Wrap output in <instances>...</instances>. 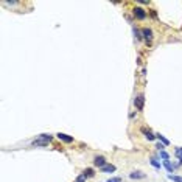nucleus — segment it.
Returning <instances> with one entry per match:
<instances>
[{
  "label": "nucleus",
  "instance_id": "1",
  "mask_svg": "<svg viewBox=\"0 0 182 182\" xmlns=\"http://www.w3.org/2000/svg\"><path fill=\"white\" fill-rule=\"evenodd\" d=\"M134 106H136V109L137 111H143V106H145V97L143 95H137L136 98H134Z\"/></svg>",
  "mask_w": 182,
  "mask_h": 182
},
{
  "label": "nucleus",
  "instance_id": "2",
  "mask_svg": "<svg viewBox=\"0 0 182 182\" xmlns=\"http://www.w3.org/2000/svg\"><path fill=\"white\" fill-rule=\"evenodd\" d=\"M142 36H143V39L148 44H151V41H153V30L151 28H143V30H142Z\"/></svg>",
  "mask_w": 182,
  "mask_h": 182
},
{
  "label": "nucleus",
  "instance_id": "3",
  "mask_svg": "<svg viewBox=\"0 0 182 182\" xmlns=\"http://www.w3.org/2000/svg\"><path fill=\"white\" fill-rule=\"evenodd\" d=\"M134 17L139 19V20H143V19L146 17V11H145L143 8H136V9H134Z\"/></svg>",
  "mask_w": 182,
  "mask_h": 182
},
{
  "label": "nucleus",
  "instance_id": "4",
  "mask_svg": "<svg viewBox=\"0 0 182 182\" xmlns=\"http://www.w3.org/2000/svg\"><path fill=\"white\" fill-rule=\"evenodd\" d=\"M94 165L101 168V167H105V165H108V163H106V159L103 157V156H97V157L94 159Z\"/></svg>",
  "mask_w": 182,
  "mask_h": 182
},
{
  "label": "nucleus",
  "instance_id": "5",
  "mask_svg": "<svg viewBox=\"0 0 182 182\" xmlns=\"http://www.w3.org/2000/svg\"><path fill=\"white\" fill-rule=\"evenodd\" d=\"M58 139L62 140V142H66V143H72V142H73V137H70V136H67V134H62V132L58 134Z\"/></svg>",
  "mask_w": 182,
  "mask_h": 182
},
{
  "label": "nucleus",
  "instance_id": "6",
  "mask_svg": "<svg viewBox=\"0 0 182 182\" xmlns=\"http://www.w3.org/2000/svg\"><path fill=\"white\" fill-rule=\"evenodd\" d=\"M142 132H143L145 134V137L148 139V140H154L156 137H157V136H154L151 131H149V129H146V128H142Z\"/></svg>",
  "mask_w": 182,
  "mask_h": 182
},
{
  "label": "nucleus",
  "instance_id": "7",
  "mask_svg": "<svg viewBox=\"0 0 182 182\" xmlns=\"http://www.w3.org/2000/svg\"><path fill=\"white\" fill-rule=\"evenodd\" d=\"M31 145H33V146H47V145H48V142H45V140H42V139H37V140L33 142Z\"/></svg>",
  "mask_w": 182,
  "mask_h": 182
},
{
  "label": "nucleus",
  "instance_id": "8",
  "mask_svg": "<svg viewBox=\"0 0 182 182\" xmlns=\"http://www.w3.org/2000/svg\"><path fill=\"white\" fill-rule=\"evenodd\" d=\"M101 171L103 173H114L115 171V167L114 165H105V167H101Z\"/></svg>",
  "mask_w": 182,
  "mask_h": 182
},
{
  "label": "nucleus",
  "instance_id": "9",
  "mask_svg": "<svg viewBox=\"0 0 182 182\" xmlns=\"http://www.w3.org/2000/svg\"><path fill=\"white\" fill-rule=\"evenodd\" d=\"M129 177H131V179H143L145 174H143V173H140V171H134V173L129 174Z\"/></svg>",
  "mask_w": 182,
  "mask_h": 182
},
{
  "label": "nucleus",
  "instance_id": "10",
  "mask_svg": "<svg viewBox=\"0 0 182 182\" xmlns=\"http://www.w3.org/2000/svg\"><path fill=\"white\" fill-rule=\"evenodd\" d=\"M163 167H165L170 173H173V170H174V165H171V162H170V160H163Z\"/></svg>",
  "mask_w": 182,
  "mask_h": 182
},
{
  "label": "nucleus",
  "instance_id": "11",
  "mask_svg": "<svg viewBox=\"0 0 182 182\" xmlns=\"http://www.w3.org/2000/svg\"><path fill=\"white\" fill-rule=\"evenodd\" d=\"M83 174H84L86 177H92V176H94V170H92V168H86V170L83 171Z\"/></svg>",
  "mask_w": 182,
  "mask_h": 182
},
{
  "label": "nucleus",
  "instance_id": "12",
  "mask_svg": "<svg viewBox=\"0 0 182 182\" xmlns=\"http://www.w3.org/2000/svg\"><path fill=\"white\" fill-rule=\"evenodd\" d=\"M157 139L162 142V145H168V143H170V142H168V139H165L162 134H157Z\"/></svg>",
  "mask_w": 182,
  "mask_h": 182
},
{
  "label": "nucleus",
  "instance_id": "13",
  "mask_svg": "<svg viewBox=\"0 0 182 182\" xmlns=\"http://www.w3.org/2000/svg\"><path fill=\"white\" fill-rule=\"evenodd\" d=\"M39 139H42V140H45V142H50L53 137H51L50 134H41V136H39Z\"/></svg>",
  "mask_w": 182,
  "mask_h": 182
},
{
  "label": "nucleus",
  "instance_id": "14",
  "mask_svg": "<svg viewBox=\"0 0 182 182\" xmlns=\"http://www.w3.org/2000/svg\"><path fill=\"white\" fill-rule=\"evenodd\" d=\"M168 179H171L174 182H182V177L180 176H173V174H168Z\"/></svg>",
  "mask_w": 182,
  "mask_h": 182
},
{
  "label": "nucleus",
  "instance_id": "15",
  "mask_svg": "<svg viewBox=\"0 0 182 182\" xmlns=\"http://www.w3.org/2000/svg\"><path fill=\"white\" fill-rule=\"evenodd\" d=\"M174 154H176V157H179L180 162H182V148H176V149H174Z\"/></svg>",
  "mask_w": 182,
  "mask_h": 182
},
{
  "label": "nucleus",
  "instance_id": "16",
  "mask_svg": "<svg viewBox=\"0 0 182 182\" xmlns=\"http://www.w3.org/2000/svg\"><path fill=\"white\" fill-rule=\"evenodd\" d=\"M151 165H153L154 168H157V170H160V162H157L156 159H151Z\"/></svg>",
  "mask_w": 182,
  "mask_h": 182
},
{
  "label": "nucleus",
  "instance_id": "17",
  "mask_svg": "<svg viewBox=\"0 0 182 182\" xmlns=\"http://www.w3.org/2000/svg\"><path fill=\"white\" fill-rule=\"evenodd\" d=\"M134 36H136V39H139V41L143 37V36H142V31H139L137 28H134Z\"/></svg>",
  "mask_w": 182,
  "mask_h": 182
},
{
  "label": "nucleus",
  "instance_id": "18",
  "mask_svg": "<svg viewBox=\"0 0 182 182\" xmlns=\"http://www.w3.org/2000/svg\"><path fill=\"white\" fill-rule=\"evenodd\" d=\"M75 182H86V176H84V174H81V176H78V179H76Z\"/></svg>",
  "mask_w": 182,
  "mask_h": 182
},
{
  "label": "nucleus",
  "instance_id": "19",
  "mask_svg": "<svg viewBox=\"0 0 182 182\" xmlns=\"http://www.w3.org/2000/svg\"><path fill=\"white\" fill-rule=\"evenodd\" d=\"M160 157H162L163 160H168V154H167L165 151H160Z\"/></svg>",
  "mask_w": 182,
  "mask_h": 182
},
{
  "label": "nucleus",
  "instance_id": "20",
  "mask_svg": "<svg viewBox=\"0 0 182 182\" xmlns=\"http://www.w3.org/2000/svg\"><path fill=\"white\" fill-rule=\"evenodd\" d=\"M106 182H122V177H112V179H109Z\"/></svg>",
  "mask_w": 182,
  "mask_h": 182
}]
</instances>
